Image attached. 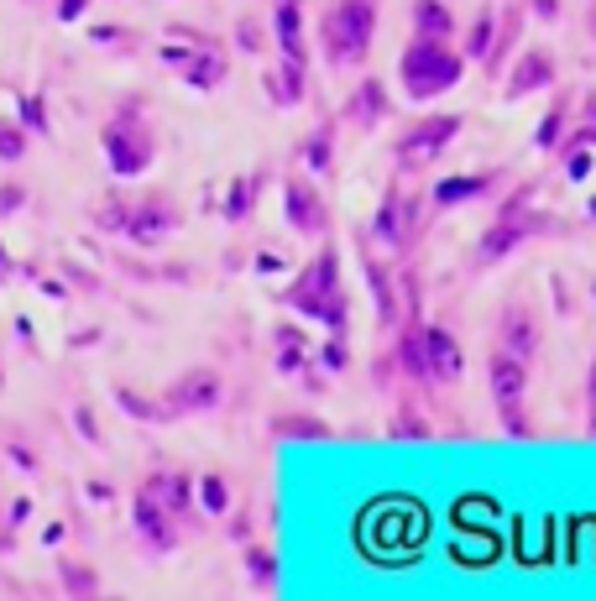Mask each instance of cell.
<instances>
[{
    "label": "cell",
    "instance_id": "6da1fadb",
    "mask_svg": "<svg viewBox=\"0 0 596 601\" xmlns=\"http://www.w3.org/2000/svg\"><path fill=\"white\" fill-rule=\"evenodd\" d=\"M533 199H539V184H523V188H512L508 199L497 205L492 225L482 230V235L471 241V251H466V277H482V272H492L497 262H508L518 246H529V241H539V235H560V230H565L560 215L539 209Z\"/></svg>",
    "mask_w": 596,
    "mask_h": 601
},
{
    "label": "cell",
    "instance_id": "7a4b0ae2",
    "mask_svg": "<svg viewBox=\"0 0 596 601\" xmlns=\"http://www.w3.org/2000/svg\"><path fill=\"white\" fill-rule=\"evenodd\" d=\"M277 304L293 309L298 319H309V325L345 330V325H351V298H345V283H341V246L324 241V246L314 251V262L277 293Z\"/></svg>",
    "mask_w": 596,
    "mask_h": 601
},
{
    "label": "cell",
    "instance_id": "3957f363",
    "mask_svg": "<svg viewBox=\"0 0 596 601\" xmlns=\"http://www.w3.org/2000/svg\"><path fill=\"white\" fill-rule=\"evenodd\" d=\"M461 79H466V58L450 37H408V47L398 53V89L413 105L440 100Z\"/></svg>",
    "mask_w": 596,
    "mask_h": 601
},
{
    "label": "cell",
    "instance_id": "277c9868",
    "mask_svg": "<svg viewBox=\"0 0 596 601\" xmlns=\"http://www.w3.org/2000/svg\"><path fill=\"white\" fill-rule=\"evenodd\" d=\"M377 42V0H335L320 16V47L330 68H362Z\"/></svg>",
    "mask_w": 596,
    "mask_h": 601
},
{
    "label": "cell",
    "instance_id": "5b68a950",
    "mask_svg": "<svg viewBox=\"0 0 596 601\" xmlns=\"http://www.w3.org/2000/svg\"><path fill=\"white\" fill-rule=\"evenodd\" d=\"M466 131V115H455V110H434V115H419L413 125L398 131V142H392V167L398 173H424L445 157L455 136Z\"/></svg>",
    "mask_w": 596,
    "mask_h": 601
},
{
    "label": "cell",
    "instance_id": "8992f818",
    "mask_svg": "<svg viewBox=\"0 0 596 601\" xmlns=\"http://www.w3.org/2000/svg\"><path fill=\"white\" fill-rule=\"evenodd\" d=\"M372 241L392 256H408V251L424 241V199L408 184H387L382 205L372 215Z\"/></svg>",
    "mask_w": 596,
    "mask_h": 601
},
{
    "label": "cell",
    "instance_id": "52a82bcc",
    "mask_svg": "<svg viewBox=\"0 0 596 601\" xmlns=\"http://www.w3.org/2000/svg\"><path fill=\"white\" fill-rule=\"evenodd\" d=\"M105 152H110V167L126 173V178L152 167V152H157V146H152V131H147V121L136 115V105H126V110L105 125Z\"/></svg>",
    "mask_w": 596,
    "mask_h": 601
},
{
    "label": "cell",
    "instance_id": "ba28073f",
    "mask_svg": "<svg viewBox=\"0 0 596 601\" xmlns=\"http://www.w3.org/2000/svg\"><path fill=\"white\" fill-rule=\"evenodd\" d=\"M283 220L293 235H330V205H324L320 184L309 178V173H288L283 178Z\"/></svg>",
    "mask_w": 596,
    "mask_h": 601
},
{
    "label": "cell",
    "instance_id": "9c48e42d",
    "mask_svg": "<svg viewBox=\"0 0 596 601\" xmlns=\"http://www.w3.org/2000/svg\"><path fill=\"white\" fill-rule=\"evenodd\" d=\"M419 340H424V372L429 387H455L466 376V351L450 325H419Z\"/></svg>",
    "mask_w": 596,
    "mask_h": 601
},
{
    "label": "cell",
    "instance_id": "30bf717a",
    "mask_svg": "<svg viewBox=\"0 0 596 601\" xmlns=\"http://www.w3.org/2000/svg\"><path fill=\"white\" fill-rule=\"evenodd\" d=\"M163 63H168L178 79H189L194 89H220L225 74H231V58L214 42L210 47H194V37H189V47H163Z\"/></svg>",
    "mask_w": 596,
    "mask_h": 601
},
{
    "label": "cell",
    "instance_id": "8fae6325",
    "mask_svg": "<svg viewBox=\"0 0 596 601\" xmlns=\"http://www.w3.org/2000/svg\"><path fill=\"white\" fill-rule=\"evenodd\" d=\"M539 346H544V319L533 314V304L512 298L508 309H502V319H497V351H508V356H518V361L533 366Z\"/></svg>",
    "mask_w": 596,
    "mask_h": 601
},
{
    "label": "cell",
    "instance_id": "7c38bea8",
    "mask_svg": "<svg viewBox=\"0 0 596 601\" xmlns=\"http://www.w3.org/2000/svg\"><path fill=\"white\" fill-rule=\"evenodd\" d=\"M502 178H508L502 167H466V173H445L440 184L429 188V205H434V209H461V205H476V199H492Z\"/></svg>",
    "mask_w": 596,
    "mask_h": 601
},
{
    "label": "cell",
    "instance_id": "4fadbf2b",
    "mask_svg": "<svg viewBox=\"0 0 596 601\" xmlns=\"http://www.w3.org/2000/svg\"><path fill=\"white\" fill-rule=\"evenodd\" d=\"M550 84H554V53L550 47H523L512 58V68L502 74V100H529Z\"/></svg>",
    "mask_w": 596,
    "mask_h": 601
},
{
    "label": "cell",
    "instance_id": "5bb4252c",
    "mask_svg": "<svg viewBox=\"0 0 596 601\" xmlns=\"http://www.w3.org/2000/svg\"><path fill=\"white\" fill-rule=\"evenodd\" d=\"M225 397V382H220V372H210V366H199V372L178 376L168 387V397H163V408H168V418L178 414H204V408H214Z\"/></svg>",
    "mask_w": 596,
    "mask_h": 601
},
{
    "label": "cell",
    "instance_id": "9a60e30c",
    "mask_svg": "<svg viewBox=\"0 0 596 601\" xmlns=\"http://www.w3.org/2000/svg\"><path fill=\"white\" fill-rule=\"evenodd\" d=\"M387 115H392V89H387L382 79H362L351 95H345V105H341L335 121L356 125V131H377Z\"/></svg>",
    "mask_w": 596,
    "mask_h": 601
},
{
    "label": "cell",
    "instance_id": "2e32d148",
    "mask_svg": "<svg viewBox=\"0 0 596 601\" xmlns=\"http://www.w3.org/2000/svg\"><path fill=\"white\" fill-rule=\"evenodd\" d=\"M115 225H126L136 241H157V235L178 230V205H173L168 194H152V199H136L131 209H121Z\"/></svg>",
    "mask_w": 596,
    "mask_h": 601
},
{
    "label": "cell",
    "instance_id": "e0dca14e",
    "mask_svg": "<svg viewBox=\"0 0 596 601\" xmlns=\"http://www.w3.org/2000/svg\"><path fill=\"white\" fill-rule=\"evenodd\" d=\"M273 37L283 63L309 68V42H303V0H277L273 5Z\"/></svg>",
    "mask_w": 596,
    "mask_h": 601
},
{
    "label": "cell",
    "instance_id": "ac0fdd59",
    "mask_svg": "<svg viewBox=\"0 0 596 601\" xmlns=\"http://www.w3.org/2000/svg\"><path fill=\"white\" fill-rule=\"evenodd\" d=\"M136 534H142V544H147L152 555H168L173 544H178V528H173V513L163 507V502L152 497L147 486L136 492Z\"/></svg>",
    "mask_w": 596,
    "mask_h": 601
},
{
    "label": "cell",
    "instance_id": "d6986e66",
    "mask_svg": "<svg viewBox=\"0 0 596 601\" xmlns=\"http://www.w3.org/2000/svg\"><path fill=\"white\" fill-rule=\"evenodd\" d=\"M487 387H492V397H497V408L523 403V393H529V361H518V356H508V351H492Z\"/></svg>",
    "mask_w": 596,
    "mask_h": 601
},
{
    "label": "cell",
    "instance_id": "ffe728a7",
    "mask_svg": "<svg viewBox=\"0 0 596 601\" xmlns=\"http://www.w3.org/2000/svg\"><path fill=\"white\" fill-rule=\"evenodd\" d=\"M366 288H372V298H377V330L392 335V330H398V319H403V298H398L392 267L377 262V256H366Z\"/></svg>",
    "mask_w": 596,
    "mask_h": 601
},
{
    "label": "cell",
    "instance_id": "44dd1931",
    "mask_svg": "<svg viewBox=\"0 0 596 601\" xmlns=\"http://www.w3.org/2000/svg\"><path fill=\"white\" fill-rule=\"evenodd\" d=\"M335 131H341L335 115H324L320 125H309V131H303V142H298V163H303V173L324 178V173L335 167Z\"/></svg>",
    "mask_w": 596,
    "mask_h": 601
},
{
    "label": "cell",
    "instance_id": "7402d4cb",
    "mask_svg": "<svg viewBox=\"0 0 596 601\" xmlns=\"http://www.w3.org/2000/svg\"><path fill=\"white\" fill-rule=\"evenodd\" d=\"M408 21H413V37H450V42H455V26H461L450 0H413Z\"/></svg>",
    "mask_w": 596,
    "mask_h": 601
},
{
    "label": "cell",
    "instance_id": "603a6c76",
    "mask_svg": "<svg viewBox=\"0 0 596 601\" xmlns=\"http://www.w3.org/2000/svg\"><path fill=\"white\" fill-rule=\"evenodd\" d=\"M303 84H309V68H293V63H273V68L262 74V89H267L273 105H283V110L303 105Z\"/></svg>",
    "mask_w": 596,
    "mask_h": 601
},
{
    "label": "cell",
    "instance_id": "cb8c5ba5",
    "mask_svg": "<svg viewBox=\"0 0 596 601\" xmlns=\"http://www.w3.org/2000/svg\"><path fill=\"white\" fill-rule=\"evenodd\" d=\"M262 184H267V167H252V173H241L231 184V194H225V205H220V215H225V225H241L246 215L256 209V194H262Z\"/></svg>",
    "mask_w": 596,
    "mask_h": 601
},
{
    "label": "cell",
    "instance_id": "d4e9b609",
    "mask_svg": "<svg viewBox=\"0 0 596 601\" xmlns=\"http://www.w3.org/2000/svg\"><path fill=\"white\" fill-rule=\"evenodd\" d=\"M273 346H277L273 366H277L283 376H298L303 366H309V361H314V346H309V340H303L293 325H277V330H273Z\"/></svg>",
    "mask_w": 596,
    "mask_h": 601
},
{
    "label": "cell",
    "instance_id": "484cf974",
    "mask_svg": "<svg viewBox=\"0 0 596 601\" xmlns=\"http://www.w3.org/2000/svg\"><path fill=\"white\" fill-rule=\"evenodd\" d=\"M147 492L173 513V523L194 513V486H189V476H178V471H157V476L147 481Z\"/></svg>",
    "mask_w": 596,
    "mask_h": 601
},
{
    "label": "cell",
    "instance_id": "4316f807",
    "mask_svg": "<svg viewBox=\"0 0 596 601\" xmlns=\"http://www.w3.org/2000/svg\"><path fill=\"white\" fill-rule=\"evenodd\" d=\"M565 125H571V95L550 100L544 121H539V131H533V146H539V152H554V146H560V136H565Z\"/></svg>",
    "mask_w": 596,
    "mask_h": 601
},
{
    "label": "cell",
    "instance_id": "83f0119b",
    "mask_svg": "<svg viewBox=\"0 0 596 601\" xmlns=\"http://www.w3.org/2000/svg\"><path fill=\"white\" fill-rule=\"evenodd\" d=\"M492 37H497V16L492 11H482V16L466 26V42H461V58L466 63H487L492 53Z\"/></svg>",
    "mask_w": 596,
    "mask_h": 601
},
{
    "label": "cell",
    "instance_id": "f1b7e54d",
    "mask_svg": "<svg viewBox=\"0 0 596 601\" xmlns=\"http://www.w3.org/2000/svg\"><path fill=\"white\" fill-rule=\"evenodd\" d=\"M273 435L277 439H330V424L314 414H277L273 418Z\"/></svg>",
    "mask_w": 596,
    "mask_h": 601
},
{
    "label": "cell",
    "instance_id": "f546056e",
    "mask_svg": "<svg viewBox=\"0 0 596 601\" xmlns=\"http://www.w3.org/2000/svg\"><path fill=\"white\" fill-rule=\"evenodd\" d=\"M246 576H252L256 591H273L277 586V555L267 544H246Z\"/></svg>",
    "mask_w": 596,
    "mask_h": 601
},
{
    "label": "cell",
    "instance_id": "4dcf8cb0",
    "mask_svg": "<svg viewBox=\"0 0 596 601\" xmlns=\"http://www.w3.org/2000/svg\"><path fill=\"white\" fill-rule=\"evenodd\" d=\"M199 502H204V513H210V518L231 513V486H225L220 471H204V476H199Z\"/></svg>",
    "mask_w": 596,
    "mask_h": 601
},
{
    "label": "cell",
    "instance_id": "1f68e13d",
    "mask_svg": "<svg viewBox=\"0 0 596 601\" xmlns=\"http://www.w3.org/2000/svg\"><path fill=\"white\" fill-rule=\"evenodd\" d=\"M314 366H320V372H345V366H351V346H345V330H330V340H324L320 351H314Z\"/></svg>",
    "mask_w": 596,
    "mask_h": 601
},
{
    "label": "cell",
    "instance_id": "d6a6232c",
    "mask_svg": "<svg viewBox=\"0 0 596 601\" xmlns=\"http://www.w3.org/2000/svg\"><path fill=\"white\" fill-rule=\"evenodd\" d=\"M387 429H392V439H398V435H403V439H429V435H434V429H429V418L419 414L413 403H403V408L392 414V424H387Z\"/></svg>",
    "mask_w": 596,
    "mask_h": 601
},
{
    "label": "cell",
    "instance_id": "836d02e7",
    "mask_svg": "<svg viewBox=\"0 0 596 601\" xmlns=\"http://www.w3.org/2000/svg\"><path fill=\"white\" fill-rule=\"evenodd\" d=\"M497 414H502V429H508L512 439H529V435H533V418L523 414L518 403H508V408H497Z\"/></svg>",
    "mask_w": 596,
    "mask_h": 601
},
{
    "label": "cell",
    "instance_id": "e575fe53",
    "mask_svg": "<svg viewBox=\"0 0 596 601\" xmlns=\"http://www.w3.org/2000/svg\"><path fill=\"white\" fill-rule=\"evenodd\" d=\"M235 42H241L246 53H262V47H267V42H262V26H256L252 16H246V21H241V26H235Z\"/></svg>",
    "mask_w": 596,
    "mask_h": 601
},
{
    "label": "cell",
    "instance_id": "d590c367",
    "mask_svg": "<svg viewBox=\"0 0 596 601\" xmlns=\"http://www.w3.org/2000/svg\"><path fill=\"white\" fill-rule=\"evenodd\" d=\"M523 11L539 21H560V0H523Z\"/></svg>",
    "mask_w": 596,
    "mask_h": 601
},
{
    "label": "cell",
    "instance_id": "8d00e7d4",
    "mask_svg": "<svg viewBox=\"0 0 596 601\" xmlns=\"http://www.w3.org/2000/svg\"><path fill=\"white\" fill-rule=\"evenodd\" d=\"M586 408L596 414V356H591V372H586Z\"/></svg>",
    "mask_w": 596,
    "mask_h": 601
},
{
    "label": "cell",
    "instance_id": "74e56055",
    "mask_svg": "<svg viewBox=\"0 0 596 601\" xmlns=\"http://www.w3.org/2000/svg\"><path fill=\"white\" fill-rule=\"evenodd\" d=\"M581 121H596V95H586V110H581Z\"/></svg>",
    "mask_w": 596,
    "mask_h": 601
},
{
    "label": "cell",
    "instance_id": "f35d334b",
    "mask_svg": "<svg viewBox=\"0 0 596 601\" xmlns=\"http://www.w3.org/2000/svg\"><path fill=\"white\" fill-rule=\"evenodd\" d=\"M586 32H591V37H596V5H591V11H586Z\"/></svg>",
    "mask_w": 596,
    "mask_h": 601
},
{
    "label": "cell",
    "instance_id": "ab89813d",
    "mask_svg": "<svg viewBox=\"0 0 596 601\" xmlns=\"http://www.w3.org/2000/svg\"><path fill=\"white\" fill-rule=\"evenodd\" d=\"M591 435H596V414H591Z\"/></svg>",
    "mask_w": 596,
    "mask_h": 601
},
{
    "label": "cell",
    "instance_id": "60d3db41",
    "mask_svg": "<svg viewBox=\"0 0 596 601\" xmlns=\"http://www.w3.org/2000/svg\"><path fill=\"white\" fill-rule=\"evenodd\" d=\"M591 298H596V283H591Z\"/></svg>",
    "mask_w": 596,
    "mask_h": 601
}]
</instances>
